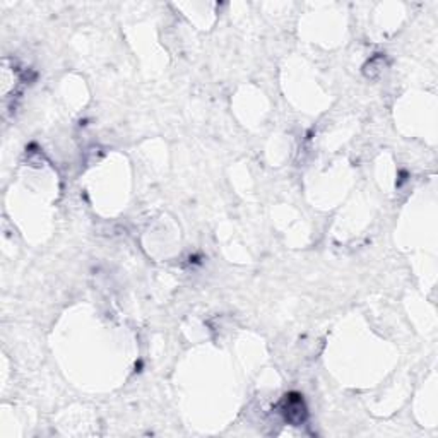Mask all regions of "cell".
Listing matches in <instances>:
<instances>
[{"label": "cell", "mask_w": 438, "mask_h": 438, "mask_svg": "<svg viewBox=\"0 0 438 438\" xmlns=\"http://www.w3.org/2000/svg\"><path fill=\"white\" fill-rule=\"evenodd\" d=\"M283 415H285L286 421L293 423V425H300L307 418V408L301 399L300 394H289L286 395L283 401Z\"/></svg>", "instance_id": "obj_1"}]
</instances>
